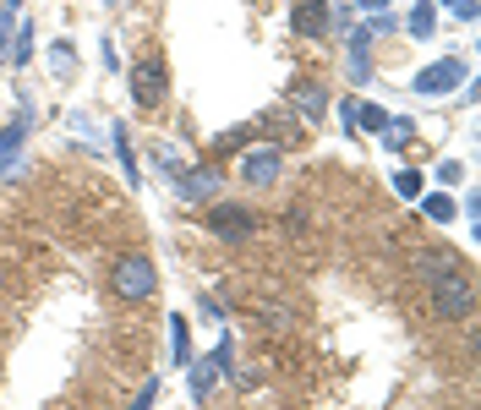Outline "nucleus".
Wrapping results in <instances>:
<instances>
[{
    "mask_svg": "<svg viewBox=\"0 0 481 410\" xmlns=\"http://www.w3.org/2000/svg\"><path fill=\"white\" fill-rule=\"evenodd\" d=\"M296 104H301L307 115H317V110H323V94H317V88H296Z\"/></svg>",
    "mask_w": 481,
    "mask_h": 410,
    "instance_id": "6e6552de",
    "label": "nucleus"
},
{
    "mask_svg": "<svg viewBox=\"0 0 481 410\" xmlns=\"http://www.w3.org/2000/svg\"><path fill=\"white\" fill-rule=\"evenodd\" d=\"M290 28H296L301 39H317V33L328 28V12L317 6V0H312V6H296V17H290Z\"/></svg>",
    "mask_w": 481,
    "mask_h": 410,
    "instance_id": "423d86ee",
    "label": "nucleus"
},
{
    "mask_svg": "<svg viewBox=\"0 0 481 410\" xmlns=\"http://www.w3.org/2000/svg\"><path fill=\"white\" fill-rule=\"evenodd\" d=\"M459 83V60H443V66H432V72L422 77V88H454Z\"/></svg>",
    "mask_w": 481,
    "mask_h": 410,
    "instance_id": "0eeeda50",
    "label": "nucleus"
},
{
    "mask_svg": "<svg viewBox=\"0 0 481 410\" xmlns=\"http://www.w3.org/2000/svg\"><path fill=\"white\" fill-rule=\"evenodd\" d=\"M427 214H432V219H449V214H454V202H449V197H432V202H427Z\"/></svg>",
    "mask_w": 481,
    "mask_h": 410,
    "instance_id": "1a4fd4ad",
    "label": "nucleus"
},
{
    "mask_svg": "<svg viewBox=\"0 0 481 410\" xmlns=\"http://www.w3.org/2000/svg\"><path fill=\"white\" fill-rule=\"evenodd\" d=\"M165 94H170V83H165V60H159V55L137 60V72H131V99H137V110H159Z\"/></svg>",
    "mask_w": 481,
    "mask_h": 410,
    "instance_id": "7ed1b4c3",
    "label": "nucleus"
},
{
    "mask_svg": "<svg viewBox=\"0 0 481 410\" xmlns=\"http://www.w3.org/2000/svg\"><path fill=\"white\" fill-rule=\"evenodd\" d=\"M416 273L432 296V312L438 317H465L476 307V285H470V268L449 252V246H422L416 257Z\"/></svg>",
    "mask_w": 481,
    "mask_h": 410,
    "instance_id": "f257e3e1",
    "label": "nucleus"
},
{
    "mask_svg": "<svg viewBox=\"0 0 481 410\" xmlns=\"http://www.w3.org/2000/svg\"><path fill=\"white\" fill-rule=\"evenodd\" d=\"M280 175V148H246L241 154V181L246 186H268Z\"/></svg>",
    "mask_w": 481,
    "mask_h": 410,
    "instance_id": "39448f33",
    "label": "nucleus"
},
{
    "mask_svg": "<svg viewBox=\"0 0 481 410\" xmlns=\"http://www.w3.org/2000/svg\"><path fill=\"white\" fill-rule=\"evenodd\" d=\"M209 230H219V236H230V241H246V236L257 230V214L241 209V202H214V209H209Z\"/></svg>",
    "mask_w": 481,
    "mask_h": 410,
    "instance_id": "20e7f679",
    "label": "nucleus"
},
{
    "mask_svg": "<svg viewBox=\"0 0 481 410\" xmlns=\"http://www.w3.org/2000/svg\"><path fill=\"white\" fill-rule=\"evenodd\" d=\"M110 290H115L120 301H148V296L159 290V273H154V263H148L143 252H120L115 268H110Z\"/></svg>",
    "mask_w": 481,
    "mask_h": 410,
    "instance_id": "f03ea898",
    "label": "nucleus"
}]
</instances>
